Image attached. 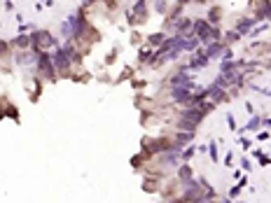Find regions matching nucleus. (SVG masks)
Listing matches in <instances>:
<instances>
[{
    "label": "nucleus",
    "instance_id": "nucleus-7",
    "mask_svg": "<svg viewBox=\"0 0 271 203\" xmlns=\"http://www.w3.org/2000/svg\"><path fill=\"white\" fill-rule=\"evenodd\" d=\"M260 124H262V119H257V117H255V119H253L250 124H248L245 128H250V131H253V128H260Z\"/></svg>",
    "mask_w": 271,
    "mask_h": 203
},
{
    "label": "nucleus",
    "instance_id": "nucleus-1",
    "mask_svg": "<svg viewBox=\"0 0 271 203\" xmlns=\"http://www.w3.org/2000/svg\"><path fill=\"white\" fill-rule=\"evenodd\" d=\"M54 65H56V70H61V72H66L68 70V52L66 49H59V52L54 54Z\"/></svg>",
    "mask_w": 271,
    "mask_h": 203
},
{
    "label": "nucleus",
    "instance_id": "nucleus-10",
    "mask_svg": "<svg viewBox=\"0 0 271 203\" xmlns=\"http://www.w3.org/2000/svg\"><path fill=\"white\" fill-rule=\"evenodd\" d=\"M210 157H213V161H218L215 157H218V150H215V145H210Z\"/></svg>",
    "mask_w": 271,
    "mask_h": 203
},
{
    "label": "nucleus",
    "instance_id": "nucleus-11",
    "mask_svg": "<svg viewBox=\"0 0 271 203\" xmlns=\"http://www.w3.org/2000/svg\"><path fill=\"white\" fill-rule=\"evenodd\" d=\"M2 52H7V44H5V42H0V54H2Z\"/></svg>",
    "mask_w": 271,
    "mask_h": 203
},
{
    "label": "nucleus",
    "instance_id": "nucleus-3",
    "mask_svg": "<svg viewBox=\"0 0 271 203\" xmlns=\"http://www.w3.org/2000/svg\"><path fill=\"white\" fill-rule=\"evenodd\" d=\"M194 30H196V35H201L203 40H206V37H208V33H210V26L208 24H206V21H194Z\"/></svg>",
    "mask_w": 271,
    "mask_h": 203
},
{
    "label": "nucleus",
    "instance_id": "nucleus-9",
    "mask_svg": "<svg viewBox=\"0 0 271 203\" xmlns=\"http://www.w3.org/2000/svg\"><path fill=\"white\" fill-rule=\"evenodd\" d=\"M17 44H21V47H26V44H28V37H17Z\"/></svg>",
    "mask_w": 271,
    "mask_h": 203
},
{
    "label": "nucleus",
    "instance_id": "nucleus-2",
    "mask_svg": "<svg viewBox=\"0 0 271 203\" xmlns=\"http://www.w3.org/2000/svg\"><path fill=\"white\" fill-rule=\"evenodd\" d=\"M37 65H40V70H42L44 75H49V77H52V63H49V56H47V54H40Z\"/></svg>",
    "mask_w": 271,
    "mask_h": 203
},
{
    "label": "nucleus",
    "instance_id": "nucleus-6",
    "mask_svg": "<svg viewBox=\"0 0 271 203\" xmlns=\"http://www.w3.org/2000/svg\"><path fill=\"white\" fill-rule=\"evenodd\" d=\"M250 26H253V21H250V19H248V21H241V24H238V35H245Z\"/></svg>",
    "mask_w": 271,
    "mask_h": 203
},
{
    "label": "nucleus",
    "instance_id": "nucleus-5",
    "mask_svg": "<svg viewBox=\"0 0 271 203\" xmlns=\"http://www.w3.org/2000/svg\"><path fill=\"white\" fill-rule=\"evenodd\" d=\"M206 63H208V56H206V54H201V56H196V59H192L187 68H203Z\"/></svg>",
    "mask_w": 271,
    "mask_h": 203
},
{
    "label": "nucleus",
    "instance_id": "nucleus-8",
    "mask_svg": "<svg viewBox=\"0 0 271 203\" xmlns=\"http://www.w3.org/2000/svg\"><path fill=\"white\" fill-rule=\"evenodd\" d=\"M150 42H152V44H159V42H161V35H152V37H150Z\"/></svg>",
    "mask_w": 271,
    "mask_h": 203
},
{
    "label": "nucleus",
    "instance_id": "nucleus-4",
    "mask_svg": "<svg viewBox=\"0 0 271 203\" xmlns=\"http://www.w3.org/2000/svg\"><path fill=\"white\" fill-rule=\"evenodd\" d=\"M222 52H224V47H222V44H218V42H213L208 49H206V56H208V59H213V56H218V54H222Z\"/></svg>",
    "mask_w": 271,
    "mask_h": 203
}]
</instances>
